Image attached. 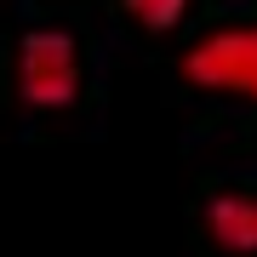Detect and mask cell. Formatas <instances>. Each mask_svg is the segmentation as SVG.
<instances>
[{
    "label": "cell",
    "instance_id": "6da1fadb",
    "mask_svg": "<svg viewBox=\"0 0 257 257\" xmlns=\"http://www.w3.org/2000/svg\"><path fill=\"white\" fill-rule=\"evenodd\" d=\"M18 97L40 114L80 97V46L69 29H29L18 40Z\"/></svg>",
    "mask_w": 257,
    "mask_h": 257
},
{
    "label": "cell",
    "instance_id": "7a4b0ae2",
    "mask_svg": "<svg viewBox=\"0 0 257 257\" xmlns=\"http://www.w3.org/2000/svg\"><path fill=\"white\" fill-rule=\"evenodd\" d=\"M183 80L200 86V92L257 103V23H234V29L194 40L183 52Z\"/></svg>",
    "mask_w": 257,
    "mask_h": 257
},
{
    "label": "cell",
    "instance_id": "3957f363",
    "mask_svg": "<svg viewBox=\"0 0 257 257\" xmlns=\"http://www.w3.org/2000/svg\"><path fill=\"white\" fill-rule=\"evenodd\" d=\"M206 234L234 257H257V194H217L206 200Z\"/></svg>",
    "mask_w": 257,
    "mask_h": 257
},
{
    "label": "cell",
    "instance_id": "277c9868",
    "mask_svg": "<svg viewBox=\"0 0 257 257\" xmlns=\"http://www.w3.org/2000/svg\"><path fill=\"white\" fill-rule=\"evenodd\" d=\"M189 6H194V0H126V12L143 29H155V35H160V29H177L189 18Z\"/></svg>",
    "mask_w": 257,
    "mask_h": 257
}]
</instances>
